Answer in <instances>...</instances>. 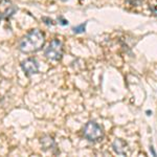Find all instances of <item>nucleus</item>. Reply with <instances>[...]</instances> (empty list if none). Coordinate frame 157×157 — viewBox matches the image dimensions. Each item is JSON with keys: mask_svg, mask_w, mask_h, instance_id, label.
<instances>
[{"mask_svg": "<svg viewBox=\"0 0 157 157\" xmlns=\"http://www.w3.org/2000/svg\"><path fill=\"white\" fill-rule=\"evenodd\" d=\"M21 68L27 77L39 72V63L35 58H29L21 62Z\"/></svg>", "mask_w": 157, "mask_h": 157, "instance_id": "nucleus-4", "label": "nucleus"}, {"mask_svg": "<svg viewBox=\"0 0 157 157\" xmlns=\"http://www.w3.org/2000/svg\"><path fill=\"white\" fill-rule=\"evenodd\" d=\"M42 20H43V21H46V22H44V23L47 24V25H54L55 24L54 20H52V19H49V18H46V17H43Z\"/></svg>", "mask_w": 157, "mask_h": 157, "instance_id": "nucleus-9", "label": "nucleus"}, {"mask_svg": "<svg viewBox=\"0 0 157 157\" xmlns=\"http://www.w3.org/2000/svg\"><path fill=\"white\" fill-rule=\"evenodd\" d=\"M63 42L59 39H54L50 41L48 46L44 50V56L50 61L54 62H59L63 58Z\"/></svg>", "mask_w": 157, "mask_h": 157, "instance_id": "nucleus-3", "label": "nucleus"}, {"mask_svg": "<svg viewBox=\"0 0 157 157\" xmlns=\"http://www.w3.org/2000/svg\"><path fill=\"white\" fill-rule=\"evenodd\" d=\"M86 25H87V22L78 25V26H75L72 29L73 34H82V33H84L86 30Z\"/></svg>", "mask_w": 157, "mask_h": 157, "instance_id": "nucleus-7", "label": "nucleus"}, {"mask_svg": "<svg viewBox=\"0 0 157 157\" xmlns=\"http://www.w3.org/2000/svg\"><path fill=\"white\" fill-rule=\"evenodd\" d=\"M112 148H113V151L115 152L117 155H121V156H126L129 154V146L128 144L126 143L125 140L121 138H117L113 141L112 144Z\"/></svg>", "mask_w": 157, "mask_h": 157, "instance_id": "nucleus-5", "label": "nucleus"}, {"mask_svg": "<svg viewBox=\"0 0 157 157\" xmlns=\"http://www.w3.org/2000/svg\"><path fill=\"white\" fill-rule=\"evenodd\" d=\"M83 135L91 143H98L104 138V130L102 126L95 121H88L83 129Z\"/></svg>", "mask_w": 157, "mask_h": 157, "instance_id": "nucleus-2", "label": "nucleus"}, {"mask_svg": "<svg viewBox=\"0 0 157 157\" xmlns=\"http://www.w3.org/2000/svg\"><path fill=\"white\" fill-rule=\"evenodd\" d=\"M40 143H41L43 149L45 151H50L52 153H57V145H56L52 137H50L48 135H45L41 137Z\"/></svg>", "mask_w": 157, "mask_h": 157, "instance_id": "nucleus-6", "label": "nucleus"}, {"mask_svg": "<svg viewBox=\"0 0 157 157\" xmlns=\"http://www.w3.org/2000/svg\"><path fill=\"white\" fill-rule=\"evenodd\" d=\"M45 44V35L40 29H32L20 40L19 49L23 54H34L42 49Z\"/></svg>", "mask_w": 157, "mask_h": 157, "instance_id": "nucleus-1", "label": "nucleus"}, {"mask_svg": "<svg viewBox=\"0 0 157 157\" xmlns=\"http://www.w3.org/2000/svg\"><path fill=\"white\" fill-rule=\"evenodd\" d=\"M61 1H63V2H65V1H68V0H61Z\"/></svg>", "mask_w": 157, "mask_h": 157, "instance_id": "nucleus-12", "label": "nucleus"}, {"mask_svg": "<svg viewBox=\"0 0 157 157\" xmlns=\"http://www.w3.org/2000/svg\"><path fill=\"white\" fill-rule=\"evenodd\" d=\"M149 9H150V11L152 14L154 15V16L157 17V3H153V4H150V6H149Z\"/></svg>", "mask_w": 157, "mask_h": 157, "instance_id": "nucleus-8", "label": "nucleus"}, {"mask_svg": "<svg viewBox=\"0 0 157 157\" xmlns=\"http://www.w3.org/2000/svg\"><path fill=\"white\" fill-rule=\"evenodd\" d=\"M150 151L152 152L153 156H156V153H155V151H154V149H153V147H152V146H151V148H150Z\"/></svg>", "mask_w": 157, "mask_h": 157, "instance_id": "nucleus-11", "label": "nucleus"}, {"mask_svg": "<svg viewBox=\"0 0 157 157\" xmlns=\"http://www.w3.org/2000/svg\"><path fill=\"white\" fill-rule=\"evenodd\" d=\"M58 20L60 21V24L61 25H67L68 24V21H67V20H65L64 18H63V17H60V18L58 19Z\"/></svg>", "mask_w": 157, "mask_h": 157, "instance_id": "nucleus-10", "label": "nucleus"}]
</instances>
